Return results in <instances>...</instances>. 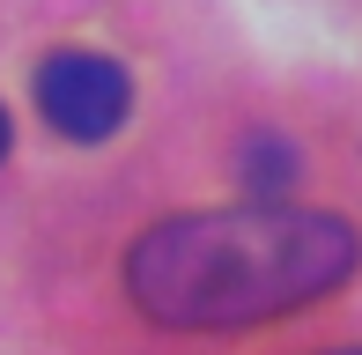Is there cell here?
I'll return each instance as SVG.
<instances>
[{
	"mask_svg": "<svg viewBox=\"0 0 362 355\" xmlns=\"http://www.w3.org/2000/svg\"><path fill=\"white\" fill-rule=\"evenodd\" d=\"M126 104H134L126 67L104 52H52L37 67V111L67 141H111L126 126Z\"/></svg>",
	"mask_w": 362,
	"mask_h": 355,
	"instance_id": "cell-2",
	"label": "cell"
},
{
	"mask_svg": "<svg viewBox=\"0 0 362 355\" xmlns=\"http://www.w3.org/2000/svg\"><path fill=\"white\" fill-rule=\"evenodd\" d=\"M362 267L355 222L318 215V207H200L170 215L134 237L126 252V296L141 318L170 333H229V326H267L303 303L333 296Z\"/></svg>",
	"mask_w": 362,
	"mask_h": 355,
	"instance_id": "cell-1",
	"label": "cell"
},
{
	"mask_svg": "<svg viewBox=\"0 0 362 355\" xmlns=\"http://www.w3.org/2000/svg\"><path fill=\"white\" fill-rule=\"evenodd\" d=\"M325 355H362V348H325Z\"/></svg>",
	"mask_w": 362,
	"mask_h": 355,
	"instance_id": "cell-5",
	"label": "cell"
},
{
	"mask_svg": "<svg viewBox=\"0 0 362 355\" xmlns=\"http://www.w3.org/2000/svg\"><path fill=\"white\" fill-rule=\"evenodd\" d=\"M237 170H244V185H252V192H281L288 178H296V149H288V141H274V134H259V141H244Z\"/></svg>",
	"mask_w": 362,
	"mask_h": 355,
	"instance_id": "cell-3",
	"label": "cell"
},
{
	"mask_svg": "<svg viewBox=\"0 0 362 355\" xmlns=\"http://www.w3.org/2000/svg\"><path fill=\"white\" fill-rule=\"evenodd\" d=\"M0 156H8V111H0Z\"/></svg>",
	"mask_w": 362,
	"mask_h": 355,
	"instance_id": "cell-4",
	"label": "cell"
}]
</instances>
